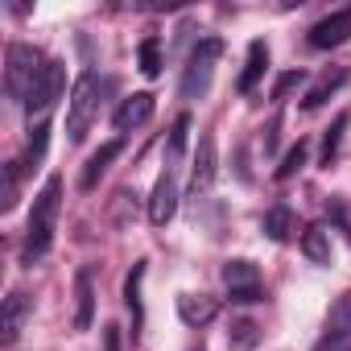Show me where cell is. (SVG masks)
<instances>
[{"instance_id": "cell-1", "label": "cell", "mask_w": 351, "mask_h": 351, "mask_svg": "<svg viewBox=\"0 0 351 351\" xmlns=\"http://www.w3.org/2000/svg\"><path fill=\"white\" fill-rule=\"evenodd\" d=\"M58 207H62V178H46V186L34 199L29 223H25V244H21V265H38L50 244H54V228H58Z\"/></svg>"}, {"instance_id": "cell-2", "label": "cell", "mask_w": 351, "mask_h": 351, "mask_svg": "<svg viewBox=\"0 0 351 351\" xmlns=\"http://www.w3.org/2000/svg\"><path fill=\"white\" fill-rule=\"evenodd\" d=\"M46 62H50V58H46L38 46H29V42H13V46L5 50V95L17 99V104H25L29 91H34V83L42 79Z\"/></svg>"}, {"instance_id": "cell-3", "label": "cell", "mask_w": 351, "mask_h": 351, "mask_svg": "<svg viewBox=\"0 0 351 351\" xmlns=\"http://www.w3.org/2000/svg\"><path fill=\"white\" fill-rule=\"evenodd\" d=\"M104 91H112V79H99L95 71H87V75L75 83L71 104H66V136H71V145H79V141L87 136L91 120L99 116V99H104Z\"/></svg>"}, {"instance_id": "cell-4", "label": "cell", "mask_w": 351, "mask_h": 351, "mask_svg": "<svg viewBox=\"0 0 351 351\" xmlns=\"http://www.w3.org/2000/svg\"><path fill=\"white\" fill-rule=\"evenodd\" d=\"M219 58H223V42H219V38H203V42L191 50L186 71H182V83H178L182 99H203V95L211 91V79H215Z\"/></svg>"}, {"instance_id": "cell-5", "label": "cell", "mask_w": 351, "mask_h": 351, "mask_svg": "<svg viewBox=\"0 0 351 351\" xmlns=\"http://www.w3.org/2000/svg\"><path fill=\"white\" fill-rule=\"evenodd\" d=\"M62 91H66V71H62V62H46V71H42V79L34 83V91H29V99H25V112H29V120L34 116H46L58 99H62Z\"/></svg>"}, {"instance_id": "cell-6", "label": "cell", "mask_w": 351, "mask_h": 351, "mask_svg": "<svg viewBox=\"0 0 351 351\" xmlns=\"http://www.w3.org/2000/svg\"><path fill=\"white\" fill-rule=\"evenodd\" d=\"M314 351H351V289L330 306L326 326H322Z\"/></svg>"}, {"instance_id": "cell-7", "label": "cell", "mask_w": 351, "mask_h": 351, "mask_svg": "<svg viewBox=\"0 0 351 351\" xmlns=\"http://www.w3.org/2000/svg\"><path fill=\"white\" fill-rule=\"evenodd\" d=\"M223 285H228V298L236 306H248V302H261V269L252 261H228L223 265Z\"/></svg>"}, {"instance_id": "cell-8", "label": "cell", "mask_w": 351, "mask_h": 351, "mask_svg": "<svg viewBox=\"0 0 351 351\" xmlns=\"http://www.w3.org/2000/svg\"><path fill=\"white\" fill-rule=\"evenodd\" d=\"M173 215H178V173H173V165H165V173L157 178V186L149 195V223L165 228Z\"/></svg>"}, {"instance_id": "cell-9", "label": "cell", "mask_w": 351, "mask_h": 351, "mask_svg": "<svg viewBox=\"0 0 351 351\" xmlns=\"http://www.w3.org/2000/svg\"><path fill=\"white\" fill-rule=\"evenodd\" d=\"M306 42H310L314 50H335V46L351 42V9H335V13H326L322 21H314Z\"/></svg>"}, {"instance_id": "cell-10", "label": "cell", "mask_w": 351, "mask_h": 351, "mask_svg": "<svg viewBox=\"0 0 351 351\" xmlns=\"http://www.w3.org/2000/svg\"><path fill=\"white\" fill-rule=\"evenodd\" d=\"M215 173H219V165H215V141L203 136V141H199V153H195V169H191V199H195V203L211 195Z\"/></svg>"}, {"instance_id": "cell-11", "label": "cell", "mask_w": 351, "mask_h": 351, "mask_svg": "<svg viewBox=\"0 0 351 351\" xmlns=\"http://www.w3.org/2000/svg\"><path fill=\"white\" fill-rule=\"evenodd\" d=\"M153 108H157V99L149 95V91H136V95H128L120 108H116V116H112V124L120 128V132H128V128H141L149 116H153Z\"/></svg>"}, {"instance_id": "cell-12", "label": "cell", "mask_w": 351, "mask_h": 351, "mask_svg": "<svg viewBox=\"0 0 351 351\" xmlns=\"http://www.w3.org/2000/svg\"><path fill=\"white\" fill-rule=\"evenodd\" d=\"M95 318V277L91 269L75 273V330H87Z\"/></svg>"}, {"instance_id": "cell-13", "label": "cell", "mask_w": 351, "mask_h": 351, "mask_svg": "<svg viewBox=\"0 0 351 351\" xmlns=\"http://www.w3.org/2000/svg\"><path fill=\"white\" fill-rule=\"evenodd\" d=\"M265 71H269V46H265V42H252V46H248V58H244V71H240V79H236V91H240V95H252L256 83L265 79Z\"/></svg>"}, {"instance_id": "cell-14", "label": "cell", "mask_w": 351, "mask_h": 351, "mask_svg": "<svg viewBox=\"0 0 351 351\" xmlns=\"http://www.w3.org/2000/svg\"><path fill=\"white\" fill-rule=\"evenodd\" d=\"M215 314H219V302L207 298V293H182V298H178V318H182L186 326H207Z\"/></svg>"}, {"instance_id": "cell-15", "label": "cell", "mask_w": 351, "mask_h": 351, "mask_svg": "<svg viewBox=\"0 0 351 351\" xmlns=\"http://www.w3.org/2000/svg\"><path fill=\"white\" fill-rule=\"evenodd\" d=\"M141 281H145V261L132 265L128 281H124V306L132 314V343L141 339V326H145V302H141Z\"/></svg>"}, {"instance_id": "cell-16", "label": "cell", "mask_w": 351, "mask_h": 351, "mask_svg": "<svg viewBox=\"0 0 351 351\" xmlns=\"http://www.w3.org/2000/svg\"><path fill=\"white\" fill-rule=\"evenodd\" d=\"M25 318H29V298L13 289V293L5 298V326H0V339H5V343H17L21 330H25Z\"/></svg>"}, {"instance_id": "cell-17", "label": "cell", "mask_w": 351, "mask_h": 351, "mask_svg": "<svg viewBox=\"0 0 351 351\" xmlns=\"http://www.w3.org/2000/svg\"><path fill=\"white\" fill-rule=\"evenodd\" d=\"M120 149H124V141H104V145L91 153V161H87V169H83V191H95V182L108 173V165L120 157Z\"/></svg>"}, {"instance_id": "cell-18", "label": "cell", "mask_w": 351, "mask_h": 351, "mask_svg": "<svg viewBox=\"0 0 351 351\" xmlns=\"http://www.w3.org/2000/svg\"><path fill=\"white\" fill-rule=\"evenodd\" d=\"M343 83H347V71H343V66H335V71H326V75H322V79H318V83H314L310 91H306V99H302V108H306V112H314V108H322V104H326V99H330V95H335V91H339Z\"/></svg>"}, {"instance_id": "cell-19", "label": "cell", "mask_w": 351, "mask_h": 351, "mask_svg": "<svg viewBox=\"0 0 351 351\" xmlns=\"http://www.w3.org/2000/svg\"><path fill=\"white\" fill-rule=\"evenodd\" d=\"M29 132H34V136H29V145H25V157L17 161L21 173H29V169L42 165V157H46V141H50V120H38V128H29Z\"/></svg>"}, {"instance_id": "cell-20", "label": "cell", "mask_w": 351, "mask_h": 351, "mask_svg": "<svg viewBox=\"0 0 351 351\" xmlns=\"http://www.w3.org/2000/svg\"><path fill=\"white\" fill-rule=\"evenodd\" d=\"M302 252H306L314 265H330V232H326V228H306Z\"/></svg>"}, {"instance_id": "cell-21", "label": "cell", "mask_w": 351, "mask_h": 351, "mask_svg": "<svg viewBox=\"0 0 351 351\" xmlns=\"http://www.w3.org/2000/svg\"><path fill=\"white\" fill-rule=\"evenodd\" d=\"M228 343H232V351H252L261 343V326L252 318H236L232 330H228Z\"/></svg>"}, {"instance_id": "cell-22", "label": "cell", "mask_w": 351, "mask_h": 351, "mask_svg": "<svg viewBox=\"0 0 351 351\" xmlns=\"http://www.w3.org/2000/svg\"><path fill=\"white\" fill-rule=\"evenodd\" d=\"M136 62H141V75H145V79H157L161 66H165V58H161V42H157V38H145L141 50H136Z\"/></svg>"}, {"instance_id": "cell-23", "label": "cell", "mask_w": 351, "mask_h": 351, "mask_svg": "<svg viewBox=\"0 0 351 351\" xmlns=\"http://www.w3.org/2000/svg\"><path fill=\"white\" fill-rule=\"evenodd\" d=\"M17 195H21V165L5 161V186H0V211H5V215L17 207Z\"/></svg>"}, {"instance_id": "cell-24", "label": "cell", "mask_w": 351, "mask_h": 351, "mask_svg": "<svg viewBox=\"0 0 351 351\" xmlns=\"http://www.w3.org/2000/svg\"><path fill=\"white\" fill-rule=\"evenodd\" d=\"M289 232H293V211L289 207H273L265 215V236L281 244V240H289Z\"/></svg>"}, {"instance_id": "cell-25", "label": "cell", "mask_w": 351, "mask_h": 351, "mask_svg": "<svg viewBox=\"0 0 351 351\" xmlns=\"http://www.w3.org/2000/svg\"><path fill=\"white\" fill-rule=\"evenodd\" d=\"M351 124V116L343 112L339 120H335V128H326V136H322V165H330L335 161V153H339V141H343V128Z\"/></svg>"}, {"instance_id": "cell-26", "label": "cell", "mask_w": 351, "mask_h": 351, "mask_svg": "<svg viewBox=\"0 0 351 351\" xmlns=\"http://www.w3.org/2000/svg\"><path fill=\"white\" fill-rule=\"evenodd\" d=\"M302 165H306V141H298V145H293V149L281 157V165H277V178H281V182H285V178H293V173H298Z\"/></svg>"}, {"instance_id": "cell-27", "label": "cell", "mask_w": 351, "mask_h": 351, "mask_svg": "<svg viewBox=\"0 0 351 351\" xmlns=\"http://www.w3.org/2000/svg\"><path fill=\"white\" fill-rule=\"evenodd\" d=\"M186 132H191V116H178V120H173V132H169V165L182 157V149H186Z\"/></svg>"}, {"instance_id": "cell-28", "label": "cell", "mask_w": 351, "mask_h": 351, "mask_svg": "<svg viewBox=\"0 0 351 351\" xmlns=\"http://www.w3.org/2000/svg\"><path fill=\"white\" fill-rule=\"evenodd\" d=\"M302 79H306L302 71H289V75H281V79H277V87H273V104H281V99H285V95H289V91H293Z\"/></svg>"}, {"instance_id": "cell-29", "label": "cell", "mask_w": 351, "mask_h": 351, "mask_svg": "<svg viewBox=\"0 0 351 351\" xmlns=\"http://www.w3.org/2000/svg\"><path fill=\"white\" fill-rule=\"evenodd\" d=\"M273 149H277V120L265 128V153H273Z\"/></svg>"}, {"instance_id": "cell-30", "label": "cell", "mask_w": 351, "mask_h": 351, "mask_svg": "<svg viewBox=\"0 0 351 351\" xmlns=\"http://www.w3.org/2000/svg\"><path fill=\"white\" fill-rule=\"evenodd\" d=\"M104 343H108V351H120V335H116V326H104Z\"/></svg>"}]
</instances>
